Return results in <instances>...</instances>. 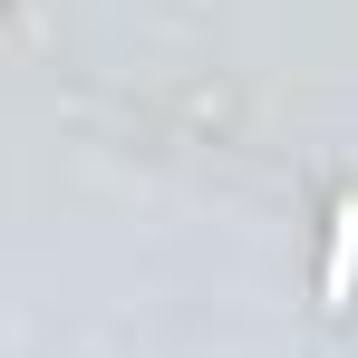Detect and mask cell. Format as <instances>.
Listing matches in <instances>:
<instances>
[{"label":"cell","instance_id":"obj_1","mask_svg":"<svg viewBox=\"0 0 358 358\" xmlns=\"http://www.w3.org/2000/svg\"><path fill=\"white\" fill-rule=\"evenodd\" d=\"M358 300V203L329 213V252H320V310H349Z\"/></svg>","mask_w":358,"mask_h":358}]
</instances>
